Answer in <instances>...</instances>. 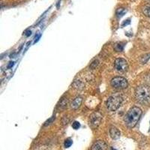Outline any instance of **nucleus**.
Here are the masks:
<instances>
[{
  "mask_svg": "<svg viewBox=\"0 0 150 150\" xmlns=\"http://www.w3.org/2000/svg\"><path fill=\"white\" fill-rule=\"evenodd\" d=\"M142 115V110L138 107H133L127 112L124 117L125 124L128 128H134L138 122Z\"/></svg>",
  "mask_w": 150,
  "mask_h": 150,
  "instance_id": "obj_1",
  "label": "nucleus"
},
{
  "mask_svg": "<svg viewBox=\"0 0 150 150\" xmlns=\"http://www.w3.org/2000/svg\"><path fill=\"white\" fill-rule=\"evenodd\" d=\"M135 98L140 104L143 105L150 104V88L146 85L139 86L134 92Z\"/></svg>",
  "mask_w": 150,
  "mask_h": 150,
  "instance_id": "obj_2",
  "label": "nucleus"
},
{
  "mask_svg": "<svg viewBox=\"0 0 150 150\" xmlns=\"http://www.w3.org/2000/svg\"><path fill=\"white\" fill-rule=\"evenodd\" d=\"M122 102V96L120 93L116 92L108 98V101L106 102V106L110 111H116L121 107Z\"/></svg>",
  "mask_w": 150,
  "mask_h": 150,
  "instance_id": "obj_3",
  "label": "nucleus"
},
{
  "mask_svg": "<svg viewBox=\"0 0 150 150\" xmlns=\"http://www.w3.org/2000/svg\"><path fill=\"white\" fill-rule=\"evenodd\" d=\"M110 84L114 89L120 90L126 89L128 86V80L122 77H116L112 78L110 81Z\"/></svg>",
  "mask_w": 150,
  "mask_h": 150,
  "instance_id": "obj_4",
  "label": "nucleus"
},
{
  "mask_svg": "<svg viewBox=\"0 0 150 150\" xmlns=\"http://www.w3.org/2000/svg\"><path fill=\"white\" fill-rule=\"evenodd\" d=\"M114 68L120 73H125L128 70V62L123 58H118L114 62Z\"/></svg>",
  "mask_w": 150,
  "mask_h": 150,
  "instance_id": "obj_5",
  "label": "nucleus"
},
{
  "mask_svg": "<svg viewBox=\"0 0 150 150\" xmlns=\"http://www.w3.org/2000/svg\"><path fill=\"white\" fill-rule=\"evenodd\" d=\"M102 115L99 112H95L90 115L89 120V125L91 128H96L100 125L102 121Z\"/></svg>",
  "mask_w": 150,
  "mask_h": 150,
  "instance_id": "obj_6",
  "label": "nucleus"
},
{
  "mask_svg": "<svg viewBox=\"0 0 150 150\" xmlns=\"http://www.w3.org/2000/svg\"><path fill=\"white\" fill-rule=\"evenodd\" d=\"M108 149V145L103 140H98L96 141L92 146L91 150H107Z\"/></svg>",
  "mask_w": 150,
  "mask_h": 150,
  "instance_id": "obj_7",
  "label": "nucleus"
},
{
  "mask_svg": "<svg viewBox=\"0 0 150 150\" xmlns=\"http://www.w3.org/2000/svg\"><path fill=\"white\" fill-rule=\"evenodd\" d=\"M109 133L110 136V137L112 140H117V139L120 138V136H121L120 131H119V129L116 128V127H111V128H110Z\"/></svg>",
  "mask_w": 150,
  "mask_h": 150,
  "instance_id": "obj_8",
  "label": "nucleus"
},
{
  "mask_svg": "<svg viewBox=\"0 0 150 150\" xmlns=\"http://www.w3.org/2000/svg\"><path fill=\"white\" fill-rule=\"evenodd\" d=\"M82 101H83L82 97L77 96V97L75 98L73 101H72V102L71 103V109L73 110L78 109V108L80 107V105H81V104H82Z\"/></svg>",
  "mask_w": 150,
  "mask_h": 150,
  "instance_id": "obj_9",
  "label": "nucleus"
},
{
  "mask_svg": "<svg viewBox=\"0 0 150 150\" xmlns=\"http://www.w3.org/2000/svg\"><path fill=\"white\" fill-rule=\"evenodd\" d=\"M68 104V99L67 98H64L60 101L59 104L58 105V108L59 110H63L66 109Z\"/></svg>",
  "mask_w": 150,
  "mask_h": 150,
  "instance_id": "obj_10",
  "label": "nucleus"
},
{
  "mask_svg": "<svg viewBox=\"0 0 150 150\" xmlns=\"http://www.w3.org/2000/svg\"><path fill=\"white\" fill-rule=\"evenodd\" d=\"M143 14L147 17H150V4H146L142 8Z\"/></svg>",
  "mask_w": 150,
  "mask_h": 150,
  "instance_id": "obj_11",
  "label": "nucleus"
},
{
  "mask_svg": "<svg viewBox=\"0 0 150 150\" xmlns=\"http://www.w3.org/2000/svg\"><path fill=\"white\" fill-rule=\"evenodd\" d=\"M149 59H150V53H147V54H145L144 56H142L141 59H140V62H141L142 64H146Z\"/></svg>",
  "mask_w": 150,
  "mask_h": 150,
  "instance_id": "obj_12",
  "label": "nucleus"
},
{
  "mask_svg": "<svg viewBox=\"0 0 150 150\" xmlns=\"http://www.w3.org/2000/svg\"><path fill=\"white\" fill-rule=\"evenodd\" d=\"M114 50L116 52H122L123 50V45L121 44H116L114 46Z\"/></svg>",
  "mask_w": 150,
  "mask_h": 150,
  "instance_id": "obj_13",
  "label": "nucleus"
},
{
  "mask_svg": "<svg viewBox=\"0 0 150 150\" xmlns=\"http://www.w3.org/2000/svg\"><path fill=\"white\" fill-rule=\"evenodd\" d=\"M72 143H73L72 140H71V139H67V140H65V143H64V146H65V148H69L72 145Z\"/></svg>",
  "mask_w": 150,
  "mask_h": 150,
  "instance_id": "obj_14",
  "label": "nucleus"
},
{
  "mask_svg": "<svg viewBox=\"0 0 150 150\" xmlns=\"http://www.w3.org/2000/svg\"><path fill=\"white\" fill-rule=\"evenodd\" d=\"M99 64V61L98 60H95V61H93L91 63L90 65V68L91 69H95V68H96L98 67V65Z\"/></svg>",
  "mask_w": 150,
  "mask_h": 150,
  "instance_id": "obj_15",
  "label": "nucleus"
},
{
  "mask_svg": "<svg viewBox=\"0 0 150 150\" xmlns=\"http://www.w3.org/2000/svg\"><path fill=\"white\" fill-rule=\"evenodd\" d=\"M72 127H73L74 129H75V130L79 129L80 127V123L79 122H77V121L74 122L73 124H72Z\"/></svg>",
  "mask_w": 150,
  "mask_h": 150,
  "instance_id": "obj_16",
  "label": "nucleus"
},
{
  "mask_svg": "<svg viewBox=\"0 0 150 150\" xmlns=\"http://www.w3.org/2000/svg\"><path fill=\"white\" fill-rule=\"evenodd\" d=\"M31 34H32V33H31V31H28L27 33H26V36H29Z\"/></svg>",
  "mask_w": 150,
  "mask_h": 150,
  "instance_id": "obj_17",
  "label": "nucleus"
},
{
  "mask_svg": "<svg viewBox=\"0 0 150 150\" xmlns=\"http://www.w3.org/2000/svg\"><path fill=\"white\" fill-rule=\"evenodd\" d=\"M14 65V62H10V65H8V68H11V66H13Z\"/></svg>",
  "mask_w": 150,
  "mask_h": 150,
  "instance_id": "obj_18",
  "label": "nucleus"
}]
</instances>
